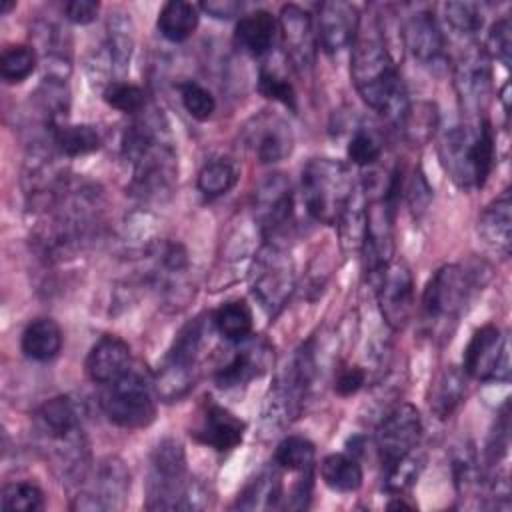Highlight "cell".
<instances>
[{"label": "cell", "instance_id": "6da1fadb", "mask_svg": "<svg viewBox=\"0 0 512 512\" xmlns=\"http://www.w3.org/2000/svg\"><path fill=\"white\" fill-rule=\"evenodd\" d=\"M120 152L132 168L128 192L142 202H166L178 182V158L168 124L144 108L124 130Z\"/></svg>", "mask_w": 512, "mask_h": 512}, {"label": "cell", "instance_id": "7a4b0ae2", "mask_svg": "<svg viewBox=\"0 0 512 512\" xmlns=\"http://www.w3.org/2000/svg\"><path fill=\"white\" fill-rule=\"evenodd\" d=\"M350 76L360 98L374 112L398 126L410 100L378 22L368 24L366 30L360 24L352 44Z\"/></svg>", "mask_w": 512, "mask_h": 512}, {"label": "cell", "instance_id": "3957f363", "mask_svg": "<svg viewBox=\"0 0 512 512\" xmlns=\"http://www.w3.org/2000/svg\"><path fill=\"white\" fill-rule=\"evenodd\" d=\"M494 130L488 118L464 120L446 130L438 158L450 180L462 190L482 188L494 168Z\"/></svg>", "mask_w": 512, "mask_h": 512}, {"label": "cell", "instance_id": "277c9868", "mask_svg": "<svg viewBox=\"0 0 512 512\" xmlns=\"http://www.w3.org/2000/svg\"><path fill=\"white\" fill-rule=\"evenodd\" d=\"M208 504L206 488L188 474L186 452L174 438H164L150 454L146 478L148 510H200Z\"/></svg>", "mask_w": 512, "mask_h": 512}, {"label": "cell", "instance_id": "5b68a950", "mask_svg": "<svg viewBox=\"0 0 512 512\" xmlns=\"http://www.w3.org/2000/svg\"><path fill=\"white\" fill-rule=\"evenodd\" d=\"M490 276V268L484 262L468 264H444L426 282L420 310L422 322L430 334L446 332L462 314L472 292L482 288Z\"/></svg>", "mask_w": 512, "mask_h": 512}, {"label": "cell", "instance_id": "8992f818", "mask_svg": "<svg viewBox=\"0 0 512 512\" xmlns=\"http://www.w3.org/2000/svg\"><path fill=\"white\" fill-rule=\"evenodd\" d=\"M204 318V314H198L196 318L188 320L176 332L168 352L160 360L154 374L158 400L168 404L178 402L196 386L200 374V354L208 332V322Z\"/></svg>", "mask_w": 512, "mask_h": 512}, {"label": "cell", "instance_id": "52a82bcc", "mask_svg": "<svg viewBox=\"0 0 512 512\" xmlns=\"http://www.w3.org/2000/svg\"><path fill=\"white\" fill-rule=\"evenodd\" d=\"M318 378L316 338L300 344L278 374L264 406V422L270 428L290 424L302 414L304 402Z\"/></svg>", "mask_w": 512, "mask_h": 512}, {"label": "cell", "instance_id": "ba28073f", "mask_svg": "<svg viewBox=\"0 0 512 512\" xmlns=\"http://www.w3.org/2000/svg\"><path fill=\"white\" fill-rule=\"evenodd\" d=\"M156 398L154 374L132 364L120 378L102 386L98 402L112 424L136 430L154 422Z\"/></svg>", "mask_w": 512, "mask_h": 512}, {"label": "cell", "instance_id": "9c48e42d", "mask_svg": "<svg viewBox=\"0 0 512 512\" xmlns=\"http://www.w3.org/2000/svg\"><path fill=\"white\" fill-rule=\"evenodd\" d=\"M354 180L348 164L334 158H312L302 168V198L308 214L334 226L348 204Z\"/></svg>", "mask_w": 512, "mask_h": 512}, {"label": "cell", "instance_id": "30bf717a", "mask_svg": "<svg viewBox=\"0 0 512 512\" xmlns=\"http://www.w3.org/2000/svg\"><path fill=\"white\" fill-rule=\"evenodd\" d=\"M146 284L158 294L160 306L166 310H182L194 296V288L188 280L190 258L188 250L174 240H152L144 248Z\"/></svg>", "mask_w": 512, "mask_h": 512}, {"label": "cell", "instance_id": "8fae6325", "mask_svg": "<svg viewBox=\"0 0 512 512\" xmlns=\"http://www.w3.org/2000/svg\"><path fill=\"white\" fill-rule=\"evenodd\" d=\"M58 154L54 144L34 142L24 156L20 184L26 206L32 212L44 214L54 208L72 182Z\"/></svg>", "mask_w": 512, "mask_h": 512}, {"label": "cell", "instance_id": "7c38bea8", "mask_svg": "<svg viewBox=\"0 0 512 512\" xmlns=\"http://www.w3.org/2000/svg\"><path fill=\"white\" fill-rule=\"evenodd\" d=\"M252 294L260 306L276 316L294 290V266L286 252V246L264 242L252 268Z\"/></svg>", "mask_w": 512, "mask_h": 512}, {"label": "cell", "instance_id": "4fadbf2b", "mask_svg": "<svg viewBox=\"0 0 512 512\" xmlns=\"http://www.w3.org/2000/svg\"><path fill=\"white\" fill-rule=\"evenodd\" d=\"M252 210L264 242L288 246L286 236L294 218V194L284 174H270L256 186Z\"/></svg>", "mask_w": 512, "mask_h": 512}, {"label": "cell", "instance_id": "5bb4252c", "mask_svg": "<svg viewBox=\"0 0 512 512\" xmlns=\"http://www.w3.org/2000/svg\"><path fill=\"white\" fill-rule=\"evenodd\" d=\"M454 88L466 120L486 118L492 96V66L484 46H468L454 64Z\"/></svg>", "mask_w": 512, "mask_h": 512}, {"label": "cell", "instance_id": "9a60e30c", "mask_svg": "<svg viewBox=\"0 0 512 512\" xmlns=\"http://www.w3.org/2000/svg\"><path fill=\"white\" fill-rule=\"evenodd\" d=\"M394 210L396 204H392L384 196V190L380 196H370L368 190L366 228L360 254L364 262V272L372 284L394 260Z\"/></svg>", "mask_w": 512, "mask_h": 512}, {"label": "cell", "instance_id": "2e32d148", "mask_svg": "<svg viewBox=\"0 0 512 512\" xmlns=\"http://www.w3.org/2000/svg\"><path fill=\"white\" fill-rule=\"evenodd\" d=\"M462 370L468 378L480 382H506L510 378L508 338L496 324H484L472 334L464 350Z\"/></svg>", "mask_w": 512, "mask_h": 512}, {"label": "cell", "instance_id": "e0dca14e", "mask_svg": "<svg viewBox=\"0 0 512 512\" xmlns=\"http://www.w3.org/2000/svg\"><path fill=\"white\" fill-rule=\"evenodd\" d=\"M376 300L384 322L402 330L414 312V278L402 260H392L376 278Z\"/></svg>", "mask_w": 512, "mask_h": 512}, {"label": "cell", "instance_id": "ac0fdd59", "mask_svg": "<svg viewBox=\"0 0 512 512\" xmlns=\"http://www.w3.org/2000/svg\"><path fill=\"white\" fill-rule=\"evenodd\" d=\"M422 436V418L416 406L400 402L390 408L376 426V448L380 462L388 464L416 450Z\"/></svg>", "mask_w": 512, "mask_h": 512}, {"label": "cell", "instance_id": "d6986e66", "mask_svg": "<svg viewBox=\"0 0 512 512\" xmlns=\"http://www.w3.org/2000/svg\"><path fill=\"white\" fill-rule=\"evenodd\" d=\"M274 362V348L262 336H248L236 344L234 354L226 364L214 372V382L222 390L246 386L270 370Z\"/></svg>", "mask_w": 512, "mask_h": 512}, {"label": "cell", "instance_id": "ffe728a7", "mask_svg": "<svg viewBox=\"0 0 512 512\" xmlns=\"http://www.w3.org/2000/svg\"><path fill=\"white\" fill-rule=\"evenodd\" d=\"M404 44L414 60H418L430 72H444L448 68L446 38L436 18L428 10L412 12L402 28Z\"/></svg>", "mask_w": 512, "mask_h": 512}, {"label": "cell", "instance_id": "44dd1931", "mask_svg": "<svg viewBox=\"0 0 512 512\" xmlns=\"http://www.w3.org/2000/svg\"><path fill=\"white\" fill-rule=\"evenodd\" d=\"M244 148L260 164H274L290 156L294 138L290 126L272 112L252 116L242 130Z\"/></svg>", "mask_w": 512, "mask_h": 512}, {"label": "cell", "instance_id": "7402d4cb", "mask_svg": "<svg viewBox=\"0 0 512 512\" xmlns=\"http://www.w3.org/2000/svg\"><path fill=\"white\" fill-rule=\"evenodd\" d=\"M130 492V472L126 464L108 456L96 466L94 482L90 488L76 496L72 508L80 510H120Z\"/></svg>", "mask_w": 512, "mask_h": 512}, {"label": "cell", "instance_id": "603a6c76", "mask_svg": "<svg viewBox=\"0 0 512 512\" xmlns=\"http://www.w3.org/2000/svg\"><path fill=\"white\" fill-rule=\"evenodd\" d=\"M278 28L286 58L298 72H308L316 58V28L308 10L296 4H284L280 10Z\"/></svg>", "mask_w": 512, "mask_h": 512}, {"label": "cell", "instance_id": "cb8c5ba5", "mask_svg": "<svg viewBox=\"0 0 512 512\" xmlns=\"http://www.w3.org/2000/svg\"><path fill=\"white\" fill-rule=\"evenodd\" d=\"M362 18L354 4L344 0H328L318 6L316 38L326 54H338L354 44Z\"/></svg>", "mask_w": 512, "mask_h": 512}, {"label": "cell", "instance_id": "d4e9b609", "mask_svg": "<svg viewBox=\"0 0 512 512\" xmlns=\"http://www.w3.org/2000/svg\"><path fill=\"white\" fill-rule=\"evenodd\" d=\"M246 424L236 414H232L228 408L208 402L204 408V416L200 420V426L194 430V438L216 452L224 454L234 450L244 440Z\"/></svg>", "mask_w": 512, "mask_h": 512}, {"label": "cell", "instance_id": "484cf974", "mask_svg": "<svg viewBox=\"0 0 512 512\" xmlns=\"http://www.w3.org/2000/svg\"><path fill=\"white\" fill-rule=\"evenodd\" d=\"M130 366H132L130 346L114 334L100 336L96 340V344L90 348L86 362H84L88 378L100 386L114 382Z\"/></svg>", "mask_w": 512, "mask_h": 512}, {"label": "cell", "instance_id": "4316f807", "mask_svg": "<svg viewBox=\"0 0 512 512\" xmlns=\"http://www.w3.org/2000/svg\"><path fill=\"white\" fill-rule=\"evenodd\" d=\"M478 236L498 256H510L512 244V198L510 190H504L492 200L478 216Z\"/></svg>", "mask_w": 512, "mask_h": 512}, {"label": "cell", "instance_id": "83f0119b", "mask_svg": "<svg viewBox=\"0 0 512 512\" xmlns=\"http://www.w3.org/2000/svg\"><path fill=\"white\" fill-rule=\"evenodd\" d=\"M34 38L46 68L44 76L68 80L72 70V58H70V38L66 30H62L54 22L40 20L34 24Z\"/></svg>", "mask_w": 512, "mask_h": 512}, {"label": "cell", "instance_id": "f1b7e54d", "mask_svg": "<svg viewBox=\"0 0 512 512\" xmlns=\"http://www.w3.org/2000/svg\"><path fill=\"white\" fill-rule=\"evenodd\" d=\"M466 372L458 366H444L430 384L428 406L438 420L450 418L466 398Z\"/></svg>", "mask_w": 512, "mask_h": 512}, {"label": "cell", "instance_id": "f546056e", "mask_svg": "<svg viewBox=\"0 0 512 512\" xmlns=\"http://www.w3.org/2000/svg\"><path fill=\"white\" fill-rule=\"evenodd\" d=\"M276 32H278L276 18L268 10H254L250 14H244L236 22L234 40L244 52L252 56H264L272 50Z\"/></svg>", "mask_w": 512, "mask_h": 512}, {"label": "cell", "instance_id": "4dcf8cb0", "mask_svg": "<svg viewBox=\"0 0 512 512\" xmlns=\"http://www.w3.org/2000/svg\"><path fill=\"white\" fill-rule=\"evenodd\" d=\"M134 50V24L126 10H112L106 20V56L116 76H124L130 68Z\"/></svg>", "mask_w": 512, "mask_h": 512}, {"label": "cell", "instance_id": "1f68e13d", "mask_svg": "<svg viewBox=\"0 0 512 512\" xmlns=\"http://www.w3.org/2000/svg\"><path fill=\"white\" fill-rule=\"evenodd\" d=\"M22 354L34 362H50L62 350V330L52 318H34L20 336Z\"/></svg>", "mask_w": 512, "mask_h": 512}, {"label": "cell", "instance_id": "d6a6232c", "mask_svg": "<svg viewBox=\"0 0 512 512\" xmlns=\"http://www.w3.org/2000/svg\"><path fill=\"white\" fill-rule=\"evenodd\" d=\"M284 504V486L280 474L272 468L262 470L246 488L238 494L234 508L242 510H276Z\"/></svg>", "mask_w": 512, "mask_h": 512}, {"label": "cell", "instance_id": "836d02e7", "mask_svg": "<svg viewBox=\"0 0 512 512\" xmlns=\"http://www.w3.org/2000/svg\"><path fill=\"white\" fill-rule=\"evenodd\" d=\"M198 20L200 14L196 4L184 0H170L160 8L156 28L168 42L178 44L188 40L196 32Z\"/></svg>", "mask_w": 512, "mask_h": 512}, {"label": "cell", "instance_id": "e575fe53", "mask_svg": "<svg viewBox=\"0 0 512 512\" xmlns=\"http://www.w3.org/2000/svg\"><path fill=\"white\" fill-rule=\"evenodd\" d=\"M366 206H368V190L364 184L354 186L348 204L344 206L336 226L340 234V244L346 252H360L364 228H366Z\"/></svg>", "mask_w": 512, "mask_h": 512}, {"label": "cell", "instance_id": "d590c367", "mask_svg": "<svg viewBox=\"0 0 512 512\" xmlns=\"http://www.w3.org/2000/svg\"><path fill=\"white\" fill-rule=\"evenodd\" d=\"M320 478L330 490L350 494L362 486L364 474L356 456L334 452L324 456V460L320 462Z\"/></svg>", "mask_w": 512, "mask_h": 512}, {"label": "cell", "instance_id": "8d00e7d4", "mask_svg": "<svg viewBox=\"0 0 512 512\" xmlns=\"http://www.w3.org/2000/svg\"><path fill=\"white\" fill-rule=\"evenodd\" d=\"M212 326L216 332L232 344H238L252 336L254 316L246 300H228L212 312Z\"/></svg>", "mask_w": 512, "mask_h": 512}, {"label": "cell", "instance_id": "74e56055", "mask_svg": "<svg viewBox=\"0 0 512 512\" xmlns=\"http://www.w3.org/2000/svg\"><path fill=\"white\" fill-rule=\"evenodd\" d=\"M440 124V114L438 106L430 100H420V102H410L402 120L398 122V128L402 130L404 138L412 146H424L428 144Z\"/></svg>", "mask_w": 512, "mask_h": 512}, {"label": "cell", "instance_id": "f35d334b", "mask_svg": "<svg viewBox=\"0 0 512 512\" xmlns=\"http://www.w3.org/2000/svg\"><path fill=\"white\" fill-rule=\"evenodd\" d=\"M50 142L56 146L60 156L76 158L96 152L102 146L100 132L92 124H60L52 130Z\"/></svg>", "mask_w": 512, "mask_h": 512}, {"label": "cell", "instance_id": "ab89813d", "mask_svg": "<svg viewBox=\"0 0 512 512\" xmlns=\"http://www.w3.org/2000/svg\"><path fill=\"white\" fill-rule=\"evenodd\" d=\"M238 176H240L238 166L232 160L212 158L200 168L196 186L204 198L214 200L228 194L236 186Z\"/></svg>", "mask_w": 512, "mask_h": 512}, {"label": "cell", "instance_id": "60d3db41", "mask_svg": "<svg viewBox=\"0 0 512 512\" xmlns=\"http://www.w3.org/2000/svg\"><path fill=\"white\" fill-rule=\"evenodd\" d=\"M452 478L458 494L462 496H470L472 492H478L484 488L486 472L480 466L474 446L462 444L452 454Z\"/></svg>", "mask_w": 512, "mask_h": 512}, {"label": "cell", "instance_id": "b9f144b4", "mask_svg": "<svg viewBox=\"0 0 512 512\" xmlns=\"http://www.w3.org/2000/svg\"><path fill=\"white\" fill-rule=\"evenodd\" d=\"M314 456L316 448L314 444L304 436H286L274 452V464L284 472H306L314 470Z\"/></svg>", "mask_w": 512, "mask_h": 512}, {"label": "cell", "instance_id": "7bdbcfd3", "mask_svg": "<svg viewBox=\"0 0 512 512\" xmlns=\"http://www.w3.org/2000/svg\"><path fill=\"white\" fill-rule=\"evenodd\" d=\"M422 468L424 456L412 450L388 464H382V486L392 494H402L416 482Z\"/></svg>", "mask_w": 512, "mask_h": 512}, {"label": "cell", "instance_id": "ee69618b", "mask_svg": "<svg viewBox=\"0 0 512 512\" xmlns=\"http://www.w3.org/2000/svg\"><path fill=\"white\" fill-rule=\"evenodd\" d=\"M36 64L38 52L34 50V46H8L0 56V76L6 84H20L36 70Z\"/></svg>", "mask_w": 512, "mask_h": 512}, {"label": "cell", "instance_id": "f6af8a7d", "mask_svg": "<svg viewBox=\"0 0 512 512\" xmlns=\"http://www.w3.org/2000/svg\"><path fill=\"white\" fill-rule=\"evenodd\" d=\"M258 92L274 102H280L282 106L290 108L292 112L298 110L296 106V90L292 86V82L286 78V74L274 66L272 62H266L260 68L258 74Z\"/></svg>", "mask_w": 512, "mask_h": 512}, {"label": "cell", "instance_id": "bcb514c9", "mask_svg": "<svg viewBox=\"0 0 512 512\" xmlns=\"http://www.w3.org/2000/svg\"><path fill=\"white\" fill-rule=\"evenodd\" d=\"M0 508L2 510H22V512L42 510L44 508V492L38 484L28 482V480L8 482L2 486Z\"/></svg>", "mask_w": 512, "mask_h": 512}, {"label": "cell", "instance_id": "7dc6e473", "mask_svg": "<svg viewBox=\"0 0 512 512\" xmlns=\"http://www.w3.org/2000/svg\"><path fill=\"white\" fill-rule=\"evenodd\" d=\"M104 102L124 114H140L146 108V92L138 84L126 80H112L102 90Z\"/></svg>", "mask_w": 512, "mask_h": 512}, {"label": "cell", "instance_id": "c3c4849f", "mask_svg": "<svg viewBox=\"0 0 512 512\" xmlns=\"http://www.w3.org/2000/svg\"><path fill=\"white\" fill-rule=\"evenodd\" d=\"M482 8L476 2H446L444 4V20L448 24V28L464 38L474 36L482 24Z\"/></svg>", "mask_w": 512, "mask_h": 512}, {"label": "cell", "instance_id": "681fc988", "mask_svg": "<svg viewBox=\"0 0 512 512\" xmlns=\"http://www.w3.org/2000/svg\"><path fill=\"white\" fill-rule=\"evenodd\" d=\"M178 92H180V102H182L184 110L194 120L204 122V120L212 118V114L216 110V100L208 88H204L202 84H198L194 80H186V82L178 84Z\"/></svg>", "mask_w": 512, "mask_h": 512}, {"label": "cell", "instance_id": "f907efd6", "mask_svg": "<svg viewBox=\"0 0 512 512\" xmlns=\"http://www.w3.org/2000/svg\"><path fill=\"white\" fill-rule=\"evenodd\" d=\"M348 160L356 166H374L382 156V144L378 136L368 128H356L348 146H346Z\"/></svg>", "mask_w": 512, "mask_h": 512}, {"label": "cell", "instance_id": "816d5d0a", "mask_svg": "<svg viewBox=\"0 0 512 512\" xmlns=\"http://www.w3.org/2000/svg\"><path fill=\"white\" fill-rule=\"evenodd\" d=\"M508 446H510V404L506 400L498 412L496 424L486 442V452H484L486 464L496 466L506 456Z\"/></svg>", "mask_w": 512, "mask_h": 512}, {"label": "cell", "instance_id": "f5cc1de1", "mask_svg": "<svg viewBox=\"0 0 512 512\" xmlns=\"http://www.w3.org/2000/svg\"><path fill=\"white\" fill-rule=\"evenodd\" d=\"M486 54L500 60L506 68L512 64V22L508 16L496 20L486 38Z\"/></svg>", "mask_w": 512, "mask_h": 512}, {"label": "cell", "instance_id": "db71d44e", "mask_svg": "<svg viewBox=\"0 0 512 512\" xmlns=\"http://www.w3.org/2000/svg\"><path fill=\"white\" fill-rule=\"evenodd\" d=\"M404 192H406L408 204H410L414 214L426 212V208H428V204L432 200V188H430V184H428V180H426V176H424V172L420 168L412 172Z\"/></svg>", "mask_w": 512, "mask_h": 512}, {"label": "cell", "instance_id": "11a10c76", "mask_svg": "<svg viewBox=\"0 0 512 512\" xmlns=\"http://www.w3.org/2000/svg\"><path fill=\"white\" fill-rule=\"evenodd\" d=\"M366 370L358 364H348L338 368L334 378V390L338 396H352L366 384Z\"/></svg>", "mask_w": 512, "mask_h": 512}, {"label": "cell", "instance_id": "9f6ffc18", "mask_svg": "<svg viewBox=\"0 0 512 512\" xmlns=\"http://www.w3.org/2000/svg\"><path fill=\"white\" fill-rule=\"evenodd\" d=\"M98 10H100V4L94 0H70L62 6L64 18L80 26L94 22L98 16Z\"/></svg>", "mask_w": 512, "mask_h": 512}, {"label": "cell", "instance_id": "6f0895ef", "mask_svg": "<svg viewBox=\"0 0 512 512\" xmlns=\"http://www.w3.org/2000/svg\"><path fill=\"white\" fill-rule=\"evenodd\" d=\"M200 8L218 20H230L234 16H240L244 10V4L238 0H208L202 2Z\"/></svg>", "mask_w": 512, "mask_h": 512}, {"label": "cell", "instance_id": "680465c9", "mask_svg": "<svg viewBox=\"0 0 512 512\" xmlns=\"http://www.w3.org/2000/svg\"><path fill=\"white\" fill-rule=\"evenodd\" d=\"M12 8H16L14 0H2L0 2V14H8Z\"/></svg>", "mask_w": 512, "mask_h": 512}]
</instances>
